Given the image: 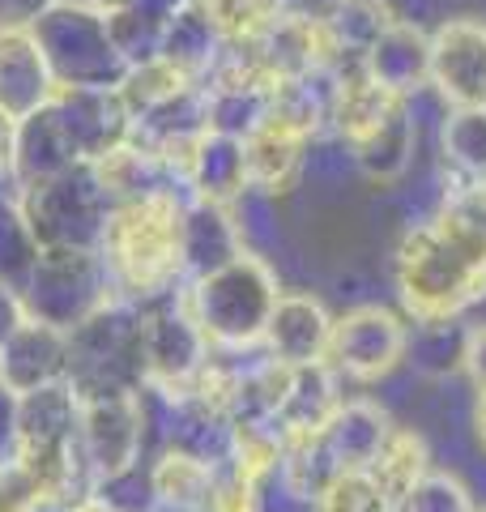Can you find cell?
<instances>
[{"label": "cell", "instance_id": "obj_43", "mask_svg": "<svg viewBox=\"0 0 486 512\" xmlns=\"http://www.w3.org/2000/svg\"><path fill=\"white\" fill-rule=\"evenodd\" d=\"M22 320H26L22 291H18V286H9V282H0V346H5L13 333L22 329Z\"/></svg>", "mask_w": 486, "mask_h": 512}, {"label": "cell", "instance_id": "obj_36", "mask_svg": "<svg viewBox=\"0 0 486 512\" xmlns=\"http://www.w3.org/2000/svg\"><path fill=\"white\" fill-rule=\"evenodd\" d=\"M197 9L218 26L226 43H248L278 22L282 0H197Z\"/></svg>", "mask_w": 486, "mask_h": 512}, {"label": "cell", "instance_id": "obj_40", "mask_svg": "<svg viewBox=\"0 0 486 512\" xmlns=\"http://www.w3.org/2000/svg\"><path fill=\"white\" fill-rule=\"evenodd\" d=\"M43 504V491L22 461H0V512H39Z\"/></svg>", "mask_w": 486, "mask_h": 512}, {"label": "cell", "instance_id": "obj_26", "mask_svg": "<svg viewBox=\"0 0 486 512\" xmlns=\"http://www.w3.org/2000/svg\"><path fill=\"white\" fill-rule=\"evenodd\" d=\"M90 171H94V180H99V188L107 192L111 205L137 201V197H145V192L175 184L171 171L162 167V158L137 137L120 141V146H111L99 158H90Z\"/></svg>", "mask_w": 486, "mask_h": 512}, {"label": "cell", "instance_id": "obj_39", "mask_svg": "<svg viewBox=\"0 0 486 512\" xmlns=\"http://www.w3.org/2000/svg\"><path fill=\"white\" fill-rule=\"evenodd\" d=\"M107 26H111V43H116V52L120 60L133 69V64L141 60H154L158 56V43H162V26L150 22V18H141L137 9H116V13H107Z\"/></svg>", "mask_w": 486, "mask_h": 512}, {"label": "cell", "instance_id": "obj_49", "mask_svg": "<svg viewBox=\"0 0 486 512\" xmlns=\"http://www.w3.org/2000/svg\"><path fill=\"white\" fill-rule=\"evenodd\" d=\"M94 9H103V13H116V9H124V5H133V0H90Z\"/></svg>", "mask_w": 486, "mask_h": 512}, {"label": "cell", "instance_id": "obj_23", "mask_svg": "<svg viewBox=\"0 0 486 512\" xmlns=\"http://www.w3.org/2000/svg\"><path fill=\"white\" fill-rule=\"evenodd\" d=\"M248 47L273 86L286 82V77H303V73L320 69V64H329V47H324L320 22H307L290 9L278 13V22H273L265 35L248 39Z\"/></svg>", "mask_w": 486, "mask_h": 512}, {"label": "cell", "instance_id": "obj_50", "mask_svg": "<svg viewBox=\"0 0 486 512\" xmlns=\"http://www.w3.org/2000/svg\"><path fill=\"white\" fill-rule=\"evenodd\" d=\"M478 512H486V500H482V504H478Z\"/></svg>", "mask_w": 486, "mask_h": 512}, {"label": "cell", "instance_id": "obj_22", "mask_svg": "<svg viewBox=\"0 0 486 512\" xmlns=\"http://www.w3.org/2000/svg\"><path fill=\"white\" fill-rule=\"evenodd\" d=\"M205 128L235 141H248L261 133L273 116V82L261 77H235V73H209L205 82Z\"/></svg>", "mask_w": 486, "mask_h": 512}, {"label": "cell", "instance_id": "obj_2", "mask_svg": "<svg viewBox=\"0 0 486 512\" xmlns=\"http://www.w3.org/2000/svg\"><path fill=\"white\" fill-rule=\"evenodd\" d=\"M393 291L410 325L465 320L486 303V261L427 214L423 222H405L393 244Z\"/></svg>", "mask_w": 486, "mask_h": 512}, {"label": "cell", "instance_id": "obj_33", "mask_svg": "<svg viewBox=\"0 0 486 512\" xmlns=\"http://www.w3.org/2000/svg\"><path fill=\"white\" fill-rule=\"evenodd\" d=\"M35 261H39V239L26 222L22 192L9 175H0V282L22 286Z\"/></svg>", "mask_w": 486, "mask_h": 512}, {"label": "cell", "instance_id": "obj_41", "mask_svg": "<svg viewBox=\"0 0 486 512\" xmlns=\"http://www.w3.org/2000/svg\"><path fill=\"white\" fill-rule=\"evenodd\" d=\"M461 376L469 384V393H486V316L482 320H465Z\"/></svg>", "mask_w": 486, "mask_h": 512}, {"label": "cell", "instance_id": "obj_7", "mask_svg": "<svg viewBox=\"0 0 486 512\" xmlns=\"http://www.w3.org/2000/svg\"><path fill=\"white\" fill-rule=\"evenodd\" d=\"M405 355H410V320L401 308H388L380 299L350 303L333 316L329 363L350 389H371V384L393 380Z\"/></svg>", "mask_w": 486, "mask_h": 512}, {"label": "cell", "instance_id": "obj_17", "mask_svg": "<svg viewBox=\"0 0 486 512\" xmlns=\"http://www.w3.org/2000/svg\"><path fill=\"white\" fill-rule=\"evenodd\" d=\"M64 380H69V333L26 316L22 329L0 346V384L26 397Z\"/></svg>", "mask_w": 486, "mask_h": 512}, {"label": "cell", "instance_id": "obj_37", "mask_svg": "<svg viewBox=\"0 0 486 512\" xmlns=\"http://www.w3.org/2000/svg\"><path fill=\"white\" fill-rule=\"evenodd\" d=\"M269 508V483L252 478L235 461L214 466V483H209L205 512H265Z\"/></svg>", "mask_w": 486, "mask_h": 512}, {"label": "cell", "instance_id": "obj_16", "mask_svg": "<svg viewBox=\"0 0 486 512\" xmlns=\"http://www.w3.org/2000/svg\"><path fill=\"white\" fill-rule=\"evenodd\" d=\"M363 69L393 99H414L431 90V26L397 18L363 56Z\"/></svg>", "mask_w": 486, "mask_h": 512}, {"label": "cell", "instance_id": "obj_18", "mask_svg": "<svg viewBox=\"0 0 486 512\" xmlns=\"http://www.w3.org/2000/svg\"><path fill=\"white\" fill-rule=\"evenodd\" d=\"M393 427L397 419L388 410V402H380L371 393H346V402L320 427V444L333 457L337 470H367Z\"/></svg>", "mask_w": 486, "mask_h": 512}, {"label": "cell", "instance_id": "obj_9", "mask_svg": "<svg viewBox=\"0 0 486 512\" xmlns=\"http://www.w3.org/2000/svg\"><path fill=\"white\" fill-rule=\"evenodd\" d=\"M18 291L26 303V316L64 333L77 329L99 303L116 295L103 269V256L81 248H43Z\"/></svg>", "mask_w": 486, "mask_h": 512}, {"label": "cell", "instance_id": "obj_4", "mask_svg": "<svg viewBox=\"0 0 486 512\" xmlns=\"http://www.w3.org/2000/svg\"><path fill=\"white\" fill-rule=\"evenodd\" d=\"M30 30L52 64L56 82L73 90H116L128 64L120 60L111 43L107 13L94 9L90 0H52L43 5Z\"/></svg>", "mask_w": 486, "mask_h": 512}, {"label": "cell", "instance_id": "obj_30", "mask_svg": "<svg viewBox=\"0 0 486 512\" xmlns=\"http://www.w3.org/2000/svg\"><path fill=\"white\" fill-rule=\"evenodd\" d=\"M222 47H226V39L218 35V26L192 5L180 13V18H171L162 26L158 56L167 64H175V69L184 77H192V82H205L209 69H214L218 56H222Z\"/></svg>", "mask_w": 486, "mask_h": 512}, {"label": "cell", "instance_id": "obj_46", "mask_svg": "<svg viewBox=\"0 0 486 512\" xmlns=\"http://www.w3.org/2000/svg\"><path fill=\"white\" fill-rule=\"evenodd\" d=\"M52 0H0V26H30V18Z\"/></svg>", "mask_w": 486, "mask_h": 512}, {"label": "cell", "instance_id": "obj_35", "mask_svg": "<svg viewBox=\"0 0 486 512\" xmlns=\"http://www.w3.org/2000/svg\"><path fill=\"white\" fill-rule=\"evenodd\" d=\"M478 491L465 483V474H457L452 466H431L405 500L397 504V512H478Z\"/></svg>", "mask_w": 486, "mask_h": 512}, {"label": "cell", "instance_id": "obj_32", "mask_svg": "<svg viewBox=\"0 0 486 512\" xmlns=\"http://www.w3.org/2000/svg\"><path fill=\"white\" fill-rule=\"evenodd\" d=\"M461 346H465V320L410 325V355H405V367L423 384H444L448 376H461Z\"/></svg>", "mask_w": 486, "mask_h": 512}, {"label": "cell", "instance_id": "obj_12", "mask_svg": "<svg viewBox=\"0 0 486 512\" xmlns=\"http://www.w3.org/2000/svg\"><path fill=\"white\" fill-rule=\"evenodd\" d=\"M333 308L324 303L316 291L307 286H286L278 295L261 350L282 363V367H307V363H324L329 359V338H333Z\"/></svg>", "mask_w": 486, "mask_h": 512}, {"label": "cell", "instance_id": "obj_24", "mask_svg": "<svg viewBox=\"0 0 486 512\" xmlns=\"http://www.w3.org/2000/svg\"><path fill=\"white\" fill-rule=\"evenodd\" d=\"M184 192L201 201H222L235 205L243 192H248V154H243V141L209 133L192 146L188 167H184Z\"/></svg>", "mask_w": 486, "mask_h": 512}, {"label": "cell", "instance_id": "obj_13", "mask_svg": "<svg viewBox=\"0 0 486 512\" xmlns=\"http://www.w3.org/2000/svg\"><path fill=\"white\" fill-rule=\"evenodd\" d=\"M418 146H423V124H418L410 103L401 99L388 107V116L376 128H367L359 141H350L354 175L380 192H393L414 175Z\"/></svg>", "mask_w": 486, "mask_h": 512}, {"label": "cell", "instance_id": "obj_42", "mask_svg": "<svg viewBox=\"0 0 486 512\" xmlns=\"http://www.w3.org/2000/svg\"><path fill=\"white\" fill-rule=\"evenodd\" d=\"M22 448V393L0 384V461H13Z\"/></svg>", "mask_w": 486, "mask_h": 512}, {"label": "cell", "instance_id": "obj_21", "mask_svg": "<svg viewBox=\"0 0 486 512\" xmlns=\"http://www.w3.org/2000/svg\"><path fill=\"white\" fill-rule=\"evenodd\" d=\"M243 154H248V192L252 197L282 201L307 180V154H312V141L269 120L261 133H252L248 141H243Z\"/></svg>", "mask_w": 486, "mask_h": 512}, {"label": "cell", "instance_id": "obj_27", "mask_svg": "<svg viewBox=\"0 0 486 512\" xmlns=\"http://www.w3.org/2000/svg\"><path fill=\"white\" fill-rule=\"evenodd\" d=\"M435 171L457 180L486 175V107H448L435 120Z\"/></svg>", "mask_w": 486, "mask_h": 512}, {"label": "cell", "instance_id": "obj_11", "mask_svg": "<svg viewBox=\"0 0 486 512\" xmlns=\"http://www.w3.org/2000/svg\"><path fill=\"white\" fill-rule=\"evenodd\" d=\"M431 94L444 107H486L482 13H452L431 26Z\"/></svg>", "mask_w": 486, "mask_h": 512}, {"label": "cell", "instance_id": "obj_48", "mask_svg": "<svg viewBox=\"0 0 486 512\" xmlns=\"http://www.w3.org/2000/svg\"><path fill=\"white\" fill-rule=\"evenodd\" d=\"M9 146H13V120L0 116V175H9Z\"/></svg>", "mask_w": 486, "mask_h": 512}, {"label": "cell", "instance_id": "obj_29", "mask_svg": "<svg viewBox=\"0 0 486 512\" xmlns=\"http://www.w3.org/2000/svg\"><path fill=\"white\" fill-rule=\"evenodd\" d=\"M435 466V453H431V440L418 431L414 423H397L388 431L384 448L376 453V461L367 466V474L376 478V487L388 495L393 504H401L418 483L423 474Z\"/></svg>", "mask_w": 486, "mask_h": 512}, {"label": "cell", "instance_id": "obj_34", "mask_svg": "<svg viewBox=\"0 0 486 512\" xmlns=\"http://www.w3.org/2000/svg\"><path fill=\"white\" fill-rule=\"evenodd\" d=\"M188 86H197L192 77H184L175 64H167L162 56H154V60H141V64H133V69H124V77H120V99H124V107H128V116H145V111H154L158 103H167V99H175V94H184Z\"/></svg>", "mask_w": 486, "mask_h": 512}, {"label": "cell", "instance_id": "obj_28", "mask_svg": "<svg viewBox=\"0 0 486 512\" xmlns=\"http://www.w3.org/2000/svg\"><path fill=\"white\" fill-rule=\"evenodd\" d=\"M401 18L393 0H342L329 18L320 22L329 60H359L380 43V35Z\"/></svg>", "mask_w": 486, "mask_h": 512}, {"label": "cell", "instance_id": "obj_6", "mask_svg": "<svg viewBox=\"0 0 486 512\" xmlns=\"http://www.w3.org/2000/svg\"><path fill=\"white\" fill-rule=\"evenodd\" d=\"M69 380L81 397L141 389V308L111 295L69 329Z\"/></svg>", "mask_w": 486, "mask_h": 512}, {"label": "cell", "instance_id": "obj_45", "mask_svg": "<svg viewBox=\"0 0 486 512\" xmlns=\"http://www.w3.org/2000/svg\"><path fill=\"white\" fill-rule=\"evenodd\" d=\"M465 431L474 448L486 457V393H469V406H465Z\"/></svg>", "mask_w": 486, "mask_h": 512}, {"label": "cell", "instance_id": "obj_20", "mask_svg": "<svg viewBox=\"0 0 486 512\" xmlns=\"http://www.w3.org/2000/svg\"><path fill=\"white\" fill-rule=\"evenodd\" d=\"M52 107L60 111L64 128H69L81 163H90V158H99L111 146H120V141L133 137V116H128L120 90H73V86H60Z\"/></svg>", "mask_w": 486, "mask_h": 512}, {"label": "cell", "instance_id": "obj_47", "mask_svg": "<svg viewBox=\"0 0 486 512\" xmlns=\"http://www.w3.org/2000/svg\"><path fill=\"white\" fill-rule=\"evenodd\" d=\"M337 5H342V0H282V9L299 13V18H307V22H324Z\"/></svg>", "mask_w": 486, "mask_h": 512}, {"label": "cell", "instance_id": "obj_1", "mask_svg": "<svg viewBox=\"0 0 486 512\" xmlns=\"http://www.w3.org/2000/svg\"><path fill=\"white\" fill-rule=\"evenodd\" d=\"M188 192L180 184L154 188L137 201L111 205L99 239L103 269L111 291L133 299L137 308L184 295V256H180V218Z\"/></svg>", "mask_w": 486, "mask_h": 512}, {"label": "cell", "instance_id": "obj_10", "mask_svg": "<svg viewBox=\"0 0 486 512\" xmlns=\"http://www.w3.org/2000/svg\"><path fill=\"white\" fill-rule=\"evenodd\" d=\"M214 359L205 329L188 312L184 295L141 308V384L162 397H184L205 363Z\"/></svg>", "mask_w": 486, "mask_h": 512}, {"label": "cell", "instance_id": "obj_44", "mask_svg": "<svg viewBox=\"0 0 486 512\" xmlns=\"http://www.w3.org/2000/svg\"><path fill=\"white\" fill-rule=\"evenodd\" d=\"M197 0H133L128 9H137L141 18H150V22H158V26H167L171 18H180L184 9H192Z\"/></svg>", "mask_w": 486, "mask_h": 512}, {"label": "cell", "instance_id": "obj_8", "mask_svg": "<svg viewBox=\"0 0 486 512\" xmlns=\"http://www.w3.org/2000/svg\"><path fill=\"white\" fill-rule=\"evenodd\" d=\"M22 192V210L30 231L43 248H81V252H99V239L107 227L111 201L94 180L90 163H77L73 171L52 175L43 184L18 188Z\"/></svg>", "mask_w": 486, "mask_h": 512}, {"label": "cell", "instance_id": "obj_31", "mask_svg": "<svg viewBox=\"0 0 486 512\" xmlns=\"http://www.w3.org/2000/svg\"><path fill=\"white\" fill-rule=\"evenodd\" d=\"M150 470V487H154V508H180V512H205L209 500V483H214V466L175 453V448H158L145 461Z\"/></svg>", "mask_w": 486, "mask_h": 512}, {"label": "cell", "instance_id": "obj_5", "mask_svg": "<svg viewBox=\"0 0 486 512\" xmlns=\"http://www.w3.org/2000/svg\"><path fill=\"white\" fill-rule=\"evenodd\" d=\"M77 448H81V461H86L90 483H103V478L145 466L158 448L150 389L141 384V389L81 397Z\"/></svg>", "mask_w": 486, "mask_h": 512}, {"label": "cell", "instance_id": "obj_38", "mask_svg": "<svg viewBox=\"0 0 486 512\" xmlns=\"http://www.w3.org/2000/svg\"><path fill=\"white\" fill-rule=\"evenodd\" d=\"M312 512H397V504L376 487L367 470H342L320 491Z\"/></svg>", "mask_w": 486, "mask_h": 512}, {"label": "cell", "instance_id": "obj_14", "mask_svg": "<svg viewBox=\"0 0 486 512\" xmlns=\"http://www.w3.org/2000/svg\"><path fill=\"white\" fill-rule=\"evenodd\" d=\"M60 94V82L47 64L30 26H0V116L26 120Z\"/></svg>", "mask_w": 486, "mask_h": 512}, {"label": "cell", "instance_id": "obj_19", "mask_svg": "<svg viewBox=\"0 0 486 512\" xmlns=\"http://www.w3.org/2000/svg\"><path fill=\"white\" fill-rule=\"evenodd\" d=\"M81 163V154L73 146L69 128H64L60 111L47 103L35 116H26L13 124V146H9V180L18 188L43 184L52 175H64Z\"/></svg>", "mask_w": 486, "mask_h": 512}, {"label": "cell", "instance_id": "obj_25", "mask_svg": "<svg viewBox=\"0 0 486 512\" xmlns=\"http://www.w3.org/2000/svg\"><path fill=\"white\" fill-rule=\"evenodd\" d=\"M350 384L333 372L329 363H307L286 372V393L278 423L286 436H316V431L333 419V410L346 402Z\"/></svg>", "mask_w": 486, "mask_h": 512}, {"label": "cell", "instance_id": "obj_15", "mask_svg": "<svg viewBox=\"0 0 486 512\" xmlns=\"http://www.w3.org/2000/svg\"><path fill=\"white\" fill-rule=\"evenodd\" d=\"M248 252V235L235 205L222 201H201L188 197L184 201V218H180V256H184V278H205L214 269L231 265L235 256Z\"/></svg>", "mask_w": 486, "mask_h": 512}, {"label": "cell", "instance_id": "obj_3", "mask_svg": "<svg viewBox=\"0 0 486 512\" xmlns=\"http://www.w3.org/2000/svg\"><path fill=\"white\" fill-rule=\"evenodd\" d=\"M282 291L286 286L278 278V265L265 252L248 248L231 265L192 278L184 286V303L214 350H261L265 325Z\"/></svg>", "mask_w": 486, "mask_h": 512}]
</instances>
